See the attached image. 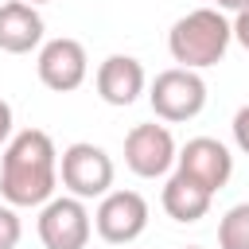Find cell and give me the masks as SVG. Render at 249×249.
Listing matches in <instances>:
<instances>
[{"label": "cell", "mask_w": 249, "mask_h": 249, "mask_svg": "<svg viewBox=\"0 0 249 249\" xmlns=\"http://www.w3.org/2000/svg\"><path fill=\"white\" fill-rule=\"evenodd\" d=\"M58 187V152L43 128H23L4 144L0 195L8 206H43Z\"/></svg>", "instance_id": "1"}, {"label": "cell", "mask_w": 249, "mask_h": 249, "mask_svg": "<svg viewBox=\"0 0 249 249\" xmlns=\"http://www.w3.org/2000/svg\"><path fill=\"white\" fill-rule=\"evenodd\" d=\"M233 43V23L222 16V8H195L179 16L167 31V51L187 70H206L226 58Z\"/></svg>", "instance_id": "2"}, {"label": "cell", "mask_w": 249, "mask_h": 249, "mask_svg": "<svg viewBox=\"0 0 249 249\" xmlns=\"http://www.w3.org/2000/svg\"><path fill=\"white\" fill-rule=\"evenodd\" d=\"M148 101H152V113L160 121H191L206 109V82L198 70H187V66H171L163 74H156L152 89H148Z\"/></svg>", "instance_id": "3"}, {"label": "cell", "mask_w": 249, "mask_h": 249, "mask_svg": "<svg viewBox=\"0 0 249 249\" xmlns=\"http://www.w3.org/2000/svg\"><path fill=\"white\" fill-rule=\"evenodd\" d=\"M113 175L117 171H113L109 152L97 148V144H89V140H78V144H70L58 156V179L78 198H101V195H109Z\"/></svg>", "instance_id": "4"}, {"label": "cell", "mask_w": 249, "mask_h": 249, "mask_svg": "<svg viewBox=\"0 0 249 249\" xmlns=\"http://www.w3.org/2000/svg\"><path fill=\"white\" fill-rule=\"evenodd\" d=\"M93 233V218L86 210V198L62 195L43 202L39 210V241L47 249H86Z\"/></svg>", "instance_id": "5"}, {"label": "cell", "mask_w": 249, "mask_h": 249, "mask_svg": "<svg viewBox=\"0 0 249 249\" xmlns=\"http://www.w3.org/2000/svg\"><path fill=\"white\" fill-rule=\"evenodd\" d=\"M93 230L109 245H132L148 230V202L136 191H109L93 210Z\"/></svg>", "instance_id": "6"}, {"label": "cell", "mask_w": 249, "mask_h": 249, "mask_svg": "<svg viewBox=\"0 0 249 249\" xmlns=\"http://www.w3.org/2000/svg\"><path fill=\"white\" fill-rule=\"evenodd\" d=\"M179 148L167 124H136L124 136V167L140 179H160L175 167Z\"/></svg>", "instance_id": "7"}, {"label": "cell", "mask_w": 249, "mask_h": 249, "mask_svg": "<svg viewBox=\"0 0 249 249\" xmlns=\"http://www.w3.org/2000/svg\"><path fill=\"white\" fill-rule=\"evenodd\" d=\"M35 70H39V82L54 93H70L86 82L89 74V58H86V47L78 39H47L39 47V58H35Z\"/></svg>", "instance_id": "8"}, {"label": "cell", "mask_w": 249, "mask_h": 249, "mask_svg": "<svg viewBox=\"0 0 249 249\" xmlns=\"http://www.w3.org/2000/svg\"><path fill=\"white\" fill-rule=\"evenodd\" d=\"M175 167L187 171V175H195L202 187H210V191L218 195V191L230 183V175H233V156H230V148H226L222 140H214V136H195V140H187V144L179 148Z\"/></svg>", "instance_id": "9"}, {"label": "cell", "mask_w": 249, "mask_h": 249, "mask_svg": "<svg viewBox=\"0 0 249 249\" xmlns=\"http://www.w3.org/2000/svg\"><path fill=\"white\" fill-rule=\"evenodd\" d=\"M93 86H97V97H101L105 105L124 109V105H132V101L144 93L148 74H144L140 58H132V54H109V58L97 66Z\"/></svg>", "instance_id": "10"}, {"label": "cell", "mask_w": 249, "mask_h": 249, "mask_svg": "<svg viewBox=\"0 0 249 249\" xmlns=\"http://www.w3.org/2000/svg\"><path fill=\"white\" fill-rule=\"evenodd\" d=\"M43 47V16L27 0H4L0 4V51L4 54H27Z\"/></svg>", "instance_id": "11"}, {"label": "cell", "mask_w": 249, "mask_h": 249, "mask_svg": "<svg viewBox=\"0 0 249 249\" xmlns=\"http://www.w3.org/2000/svg\"><path fill=\"white\" fill-rule=\"evenodd\" d=\"M160 202H163L167 218H175V222L191 226V222L206 218V210H210V202H214V191H210V187H202L195 175H187V171H179V167H175V175H167V183H163Z\"/></svg>", "instance_id": "12"}, {"label": "cell", "mask_w": 249, "mask_h": 249, "mask_svg": "<svg viewBox=\"0 0 249 249\" xmlns=\"http://www.w3.org/2000/svg\"><path fill=\"white\" fill-rule=\"evenodd\" d=\"M218 249H249V202H237L218 222Z\"/></svg>", "instance_id": "13"}, {"label": "cell", "mask_w": 249, "mask_h": 249, "mask_svg": "<svg viewBox=\"0 0 249 249\" xmlns=\"http://www.w3.org/2000/svg\"><path fill=\"white\" fill-rule=\"evenodd\" d=\"M19 237H23V226H19L16 206H0V249H16Z\"/></svg>", "instance_id": "14"}, {"label": "cell", "mask_w": 249, "mask_h": 249, "mask_svg": "<svg viewBox=\"0 0 249 249\" xmlns=\"http://www.w3.org/2000/svg\"><path fill=\"white\" fill-rule=\"evenodd\" d=\"M233 140H237V148L249 156V105H241V109L233 113Z\"/></svg>", "instance_id": "15"}, {"label": "cell", "mask_w": 249, "mask_h": 249, "mask_svg": "<svg viewBox=\"0 0 249 249\" xmlns=\"http://www.w3.org/2000/svg\"><path fill=\"white\" fill-rule=\"evenodd\" d=\"M233 39L249 51V8H241V12H233Z\"/></svg>", "instance_id": "16"}, {"label": "cell", "mask_w": 249, "mask_h": 249, "mask_svg": "<svg viewBox=\"0 0 249 249\" xmlns=\"http://www.w3.org/2000/svg\"><path fill=\"white\" fill-rule=\"evenodd\" d=\"M12 136H16V132H12V105L0 97V148H4Z\"/></svg>", "instance_id": "17"}, {"label": "cell", "mask_w": 249, "mask_h": 249, "mask_svg": "<svg viewBox=\"0 0 249 249\" xmlns=\"http://www.w3.org/2000/svg\"><path fill=\"white\" fill-rule=\"evenodd\" d=\"M214 8H222V12H241V8H249V0H210Z\"/></svg>", "instance_id": "18"}, {"label": "cell", "mask_w": 249, "mask_h": 249, "mask_svg": "<svg viewBox=\"0 0 249 249\" xmlns=\"http://www.w3.org/2000/svg\"><path fill=\"white\" fill-rule=\"evenodd\" d=\"M27 4H35V8H39V4H51V0H27Z\"/></svg>", "instance_id": "19"}, {"label": "cell", "mask_w": 249, "mask_h": 249, "mask_svg": "<svg viewBox=\"0 0 249 249\" xmlns=\"http://www.w3.org/2000/svg\"><path fill=\"white\" fill-rule=\"evenodd\" d=\"M183 249H202V245H183Z\"/></svg>", "instance_id": "20"}]
</instances>
